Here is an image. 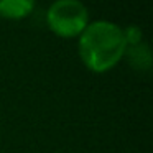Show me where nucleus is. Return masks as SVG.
Listing matches in <instances>:
<instances>
[{"mask_svg":"<svg viewBox=\"0 0 153 153\" xmlns=\"http://www.w3.org/2000/svg\"><path fill=\"white\" fill-rule=\"evenodd\" d=\"M79 56L92 73H107L125 56L123 28L109 20L91 22L79 35Z\"/></svg>","mask_w":153,"mask_h":153,"instance_id":"1","label":"nucleus"},{"mask_svg":"<svg viewBox=\"0 0 153 153\" xmlns=\"http://www.w3.org/2000/svg\"><path fill=\"white\" fill-rule=\"evenodd\" d=\"M46 22L59 38H74L89 25V10L79 0H58L48 8Z\"/></svg>","mask_w":153,"mask_h":153,"instance_id":"2","label":"nucleus"},{"mask_svg":"<svg viewBox=\"0 0 153 153\" xmlns=\"http://www.w3.org/2000/svg\"><path fill=\"white\" fill-rule=\"evenodd\" d=\"M35 2L31 0H0V15L10 20H20L33 12Z\"/></svg>","mask_w":153,"mask_h":153,"instance_id":"3","label":"nucleus"},{"mask_svg":"<svg viewBox=\"0 0 153 153\" xmlns=\"http://www.w3.org/2000/svg\"><path fill=\"white\" fill-rule=\"evenodd\" d=\"M127 58H128L130 64H132L135 69H140V71H146L150 69L152 66V51H150L148 45L142 43L135 45V46H128L125 51Z\"/></svg>","mask_w":153,"mask_h":153,"instance_id":"4","label":"nucleus"},{"mask_svg":"<svg viewBox=\"0 0 153 153\" xmlns=\"http://www.w3.org/2000/svg\"><path fill=\"white\" fill-rule=\"evenodd\" d=\"M123 36H125V43H127V48L128 46H135V45L142 43L143 40V33L137 25H130L123 30Z\"/></svg>","mask_w":153,"mask_h":153,"instance_id":"5","label":"nucleus"}]
</instances>
